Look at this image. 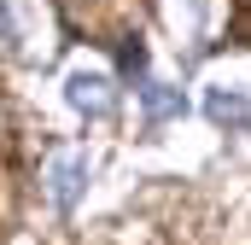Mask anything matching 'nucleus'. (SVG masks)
I'll return each mask as SVG.
<instances>
[{"mask_svg":"<svg viewBox=\"0 0 251 245\" xmlns=\"http://www.w3.org/2000/svg\"><path fill=\"white\" fill-rule=\"evenodd\" d=\"M204 117L216 122V128H246L251 122V94L240 82H210L204 88Z\"/></svg>","mask_w":251,"mask_h":245,"instance_id":"obj_1","label":"nucleus"},{"mask_svg":"<svg viewBox=\"0 0 251 245\" xmlns=\"http://www.w3.org/2000/svg\"><path fill=\"white\" fill-rule=\"evenodd\" d=\"M64 99L76 111H88V117H105L111 111V76L105 70H70L64 76Z\"/></svg>","mask_w":251,"mask_h":245,"instance_id":"obj_2","label":"nucleus"},{"mask_svg":"<svg viewBox=\"0 0 251 245\" xmlns=\"http://www.w3.org/2000/svg\"><path fill=\"white\" fill-rule=\"evenodd\" d=\"M82 187H88V158H82V152H59V158L47 164V193H53V204L70 210V204L82 198Z\"/></svg>","mask_w":251,"mask_h":245,"instance_id":"obj_3","label":"nucleus"},{"mask_svg":"<svg viewBox=\"0 0 251 245\" xmlns=\"http://www.w3.org/2000/svg\"><path fill=\"white\" fill-rule=\"evenodd\" d=\"M140 105H146V122H176L187 111L181 88H170V82H146V88H140Z\"/></svg>","mask_w":251,"mask_h":245,"instance_id":"obj_4","label":"nucleus"},{"mask_svg":"<svg viewBox=\"0 0 251 245\" xmlns=\"http://www.w3.org/2000/svg\"><path fill=\"white\" fill-rule=\"evenodd\" d=\"M0 41H6V47L24 41V35H18V12H12V0H0Z\"/></svg>","mask_w":251,"mask_h":245,"instance_id":"obj_5","label":"nucleus"}]
</instances>
